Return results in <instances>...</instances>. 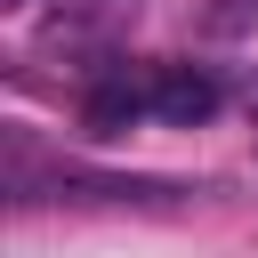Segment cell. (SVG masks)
<instances>
[{"label":"cell","instance_id":"obj_1","mask_svg":"<svg viewBox=\"0 0 258 258\" xmlns=\"http://www.w3.org/2000/svg\"><path fill=\"white\" fill-rule=\"evenodd\" d=\"M218 105H226V89H218L210 73H194V64H153V121L194 129V121H210Z\"/></svg>","mask_w":258,"mask_h":258},{"label":"cell","instance_id":"obj_2","mask_svg":"<svg viewBox=\"0 0 258 258\" xmlns=\"http://www.w3.org/2000/svg\"><path fill=\"white\" fill-rule=\"evenodd\" d=\"M145 113H153V73H113V81H97L89 105H81V121H89L97 137H113V129H129V121H145Z\"/></svg>","mask_w":258,"mask_h":258},{"label":"cell","instance_id":"obj_3","mask_svg":"<svg viewBox=\"0 0 258 258\" xmlns=\"http://www.w3.org/2000/svg\"><path fill=\"white\" fill-rule=\"evenodd\" d=\"M8 8H40V0H8Z\"/></svg>","mask_w":258,"mask_h":258}]
</instances>
